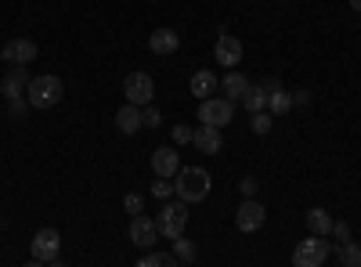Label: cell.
Instances as JSON below:
<instances>
[{
    "mask_svg": "<svg viewBox=\"0 0 361 267\" xmlns=\"http://www.w3.org/2000/svg\"><path fill=\"white\" fill-rule=\"evenodd\" d=\"M209 173L202 166H180L177 170V181H173V192L177 199H185V202H202L209 195Z\"/></svg>",
    "mask_w": 361,
    "mask_h": 267,
    "instance_id": "1",
    "label": "cell"
},
{
    "mask_svg": "<svg viewBox=\"0 0 361 267\" xmlns=\"http://www.w3.org/2000/svg\"><path fill=\"white\" fill-rule=\"evenodd\" d=\"M62 94H66V87H62L58 76H37V80H29V87H25L29 108H54L58 101H62Z\"/></svg>",
    "mask_w": 361,
    "mask_h": 267,
    "instance_id": "2",
    "label": "cell"
},
{
    "mask_svg": "<svg viewBox=\"0 0 361 267\" xmlns=\"http://www.w3.org/2000/svg\"><path fill=\"white\" fill-rule=\"evenodd\" d=\"M329 260V235H307L304 242H296L293 263L296 267H322Z\"/></svg>",
    "mask_w": 361,
    "mask_h": 267,
    "instance_id": "3",
    "label": "cell"
},
{
    "mask_svg": "<svg viewBox=\"0 0 361 267\" xmlns=\"http://www.w3.org/2000/svg\"><path fill=\"white\" fill-rule=\"evenodd\" d=\"M62 235L54 228H40L33 235V263H62Z\"/></svg>",
    "mask_w": 361,
    "mask_h": 267,
    "instance_id": "4",
    "label": "cell"
},
{
    "mask_svg": "<svg viewBox=\"0 0 361 267\" xmlns=\"http://www.w3.org/2000/svg\"><path fill=\"white\" fill-rule=\"evenodd\" d=\"M185 199H177V202H170L166 199V206L159 210V235H166V239H177V235H185V224H188V210H185Z\"/></svg>",
    "mask_w": 361,
    "mask_h": 267,
    "instance_id": "5",
    "label": "cell"
},
{
    "mask_svg": "<svg viewBox=\"0 0 361 267\" xmlns=\"http://www.w3.org/2000/svg\"><path fill=\"white\" fill-rule=\"evenodd\" d=\"M231 120H235V101L231 98H202L199 101V123L228 127Z\"/></svg>",
    "mask_w": 361,
    "mask_h": 267,
    "instance_id": "6",
    "label": "cell"
},
{
    "mask_svg": "<svg viewBox=\"0 0 361 267\" xmlns=\"http://www.w3.org/2000/svg\"><path fill=\"white\" fill-rule=\"evenodd\" d=\"M123 94H127V101H134V105H152L156 83H152V76H148V73H127Z\"/></svg>",
    "mask_w": 361,
    "mask_h": 267,
    "instance_id": "7",
    "label": "cell"
},
{
    "mask_svg": "<svg viewBox=\"0 0 361 267\" xmlns=\"http://www.w3.org/2000/svg\"><path fill=\"white\" fill-rule=\"evenodd\" d=\"M264 221H267V210H264V206H260L257 199L238 202L235 224H238V231H243V235H253V231H260V228H264Z\"/></svg>",
    "mask_w": 361,
    "mask_h": 267,
    "instance_id": "8",
    "label": "cell"
},
{
    "mask_svg": "<svg viewBox=\"0 0 361 267\" xmlns=\"http://www.w3.org/2000/svg\"><path fill=\"white\" fill-rule=\"evenodd\" d=\"M130 242L134 246H141V249H152L156 246V239H159V224L152 221V217H145V213H134V221H130Z\"/></svg>",
    "mask_w": 361,
    "mask_h": 267,
    "instance_id": "9",
    "label": "cell"
},
{
    "mask_svg": "<svg viewBox=\"0 0 361 267\" xmlns=\"http://www.w3.org/2000/svg\"><path fill=\"white\" fill-rule=\"evenodd\" d=\"M214 62L221 69H235L238 62H243V40L231 37V33H221L217 47H214Z\"/></svg>",
    "mask_w": 361,
    "mask_h": 267,
    "instance_id": "10",
    "label": "cell"
},
{
    "mask_svg": "<svg viewBox=\"0 0 361 267\" xmlns=\"http://www.w3.org/2000/svg\"><path fill=\"white\" fill-rule=\"evenodd\" d=\"M192 144L199 148L202 156H217V152H221V144H224V137H221V127H209V123L195 127V134H192Z\"/></svg>",
    "mask_w": 361,
    "mask_h": 267,
    "instance_id": "11",
    "label": "cell"
},
{
    "mask_svg": "<svg viewBox=\"0 0 361 267\" xmlns=\"http://www.w3.org/2000/svg\"><path fill=\"white\" fill-rule=\"evenodd\" d=\"M0 54H4L11 66H29V62H37V44L18 37V40H8V47L0 51Z\"/></svg>",
    "mask_w": 361,
    "mask_h": 267,
    "instance_id": "12",
    "label": "cell"
},
{
    "mask_svg": "<svg viewBox=\"0 0 361 267\" xmlns=\"http://www.w3.org/2000/svg\"><path fill=\"white\" fill-rule=\"evenodd\" d=\"M29 80H33V76L25 73V66H15V69L4 76V83H0V91H4V98H8V101H11V98H25Z\"/></svg>",
    "mask_w": 361,
    "mask_h": 267,
    "instance_id": "13",
    "label": "cell"
},
{
    "mask_svg": "<svg viewBox=\"0 0 361 267\" xmlns=\"http://www.w3.org/2000/svg\"><path fill=\"white\" fill-rule=\"evenodd\" d=\"M152 170H156V177H173L180 170V159H177V152H173L170 144L152 152Z\"/></svg>",
    "mask_w": 361,
    "mask_h": 267,
    "instance_id": "14",
    "label": "cell"
},
{
    "mask_svg": "<svg viewBox=\"0 0 361 267\" xmlns=\"http://www.w3.org/2000/svg\"><path fill=\"white\" fill-rule=\"evenodd\" d=\"M148 47H152V54H173L177 47H180V37L173 33V29H156L152 37H148Z\"/></svg>",
    "mask_w": 361,
    "mask_h": 267,
    "instance_id": "15",
    "label": "cell"
},
{
    "mask_svg": "<svg viewBox=\"0 0 361 267\" xmlns=\"http://www.w3.org/2000/svg\"><path fill=\"white\" fill-rule=\"evenodd\" d=\"M116 127L123 130V134H137V130H141V105L127 101L123 108L116 112Z\"/></svg>",
    "mask_w": 361,
    "mask_h": 267,
    "instance_id": "16",
    "label": "cell"
},
{
    "mask_svg": "<svg viewBox=\"0 0 361 267\" xmlns=\"http://www.w3.org/2000/svg\"><path fill=\"white\" fill-rule=\"evenodd\" d=\"M214 91H217V76L209 73V69H199L192 76V94L195 98H214Z\"/></svg>",
    "mask_w": 361,
    "mask_h": 267,
    "instance_id": "17",
    "label": "cell"
},
{
    "mask_svg": "<svg viewBox=\"0 0 361 267\" xmlns=\"http://www.w3.org/2000/svg\"><path fill=\"white\" fill-rule=\"evenodd\" d=\"M307 231L311 235H333V217H329L322 206H314V210H307Z\"/></svg>",
    "mask_w": 361,
    "mask_h": 267,
    "instance_id": "18",
    "label": "cell"
},
{
    "mask_svg": "<svg viewBox=\"0 0 361 267\" xmlns=\"http://www.w3.org/2000/svg\"><path fill=\"white\" fill-rule=\"evenodd\" d=\"M238 101H243V108H250V112H260V108H267V91H264V83H260V87H253V83H250Z\"/></svg>",
    "mask_w": 361,
    "mask_h": 267,
    "instance_id": "19",
    "label": "cell"
},
{
    "mask_svg": "<svg viewBox=\"0 0 361 267\" xmlns=\"http://www.w3.org/2000/svg\"><path fill=\"white\" fill-rule=\"evenodd\" d=\"M246 87H250V80H246L243 73H238V66H235V69H228V76H224V94H228V98H243Z\"/></svg>",
    "mask_w": 361,
    "mask_h": 267,
    "instance_id": "20",
    "label": "cell"
},
{
    "mask_svg": "<svg viewBox=\"0 0 361 267\" xmlns=\"http://www.w3.org/2000/svg\"><path fill=\"white\" fill-rule=\"evenodd\" d=\"M267 108L275 112V116H286V112L293 108V94H289V91H282V87H275V91L267 94Z\"/></svg>",
    "mask_w": 361,
    "mask_h": 267,
    "instance_id": "21",
    "label": "cell"
},
{
    "mask_svg": "<svg viewBox=\"0 0 361 267\" xmlns=\"http://www.w3.org/2000/svg\"><path fill=\"white\" fill-rule=\"evenodd\" d=\"M173 256H177V263H192L195 260V246L185 239V235H177V239H173Z\"/></svg>",
    "mask_w": 361,
    "mask_h": 267,
    "instance_id": "22",
    "label": "cell"
},
{
    "mask_svg": "<svg viewBox=\"0 0 361 267\" xmlns=\"http://www.w3.org/2000/svg\"><path fill=\"white\" fill-rule=\"evenodd\" d=\"M340 263H347V267H361V249H357V242H340Z\"/></svg>",
    "mask_w": 361,
    "mask_h": 267,
    "instance_id": "23",
    "label": "cell"
},
{
    "mask_svg": "<svg viewBox=\"0 0 361 267\" xmlns=\"http://www.w3.org/2000/svg\"><path fill=\"white\" fill-rule=\"evenodd\" d=\"M173 263H177L173 253H156V249H152V253L141 256V267H173Z\"/></svg>",
    "mask_w": 361,
    "mask_h": 267,
    "instance_id": "24",
    "label": "cell"
},
{
    "mask_svg": "<svg viewBox=\"0 0 361 267\" xmlns=\"http://www.w3.org/2000/svg\"><path fill=\"white\" fill-rule=\"evenodd\" d=\"M250 127H253V134H267L271 130V116H267V108H260V112H253V120H250Z\"/></svg>",
    "mask_w": 361,
    "mask_h": 267,
    "instance_id": "25",
    "label": "cell"
},
{
    "mask_svg": "<svg viewBox=\"0 0 361 267\" xmlns=\"http://www.w3.org/2000/svg\"><path fill=\"white\" fill-rule=\"evenodd\" d=\"M152 195H156V199H170V195H173V185H170V177H159V181L152 185Z\"/></svg>",
    "mask_w": 361,
    "mask_h": 267,
    "instance_id": "26",
    "label": "cell"
},
{
    "mask_svg": "<svg viewBox=\"0 0 361 267\" xmlns=\"http://www.w3.org/2000/svg\"><path fill=\"white\" fill-rule=\"evenodd\" d=\"M141 127H159V112L152 105H141Z\"/></svg>",
    "mask_w": 361,
    "mask_h": 267,
    "instance_id": "27",
    "label": "cell"
},
{
    "mask_svg": "<svg viewBox=\"0 0 361 267\" xmlns=\"http://www.w3.org/2000/svg\"><path fill=\"white\" fill-rule=\"evenodd\" d=\"M123 206H127V213H141V210H145V199H141L137 192H130V195L123 199Z\"/></svg>",
    "mask_w": 361,
    "mask_h": 267,
    "instance_id": "28",
    "label": "cell"
},
{
    "mask_svg": "<svg viewBox=\"0 0 361 267\" xmlns=\"http://www.w3.org/2000/svg\"><path fill=\"white\" fill-rule=\"evenodd\" d=\"M192 134H195V130H192V127H185V123H177V127H173V141H177V144H188V141H192Z\"/></svg>",
    "mask_w": 361,
    "mask_h": 267,
    "instance_id": "29",
    "label": "cell"
},
{
    "mask_svg": "<svg viewBox=\"0 0 361 267\" xmlns=\"http://www.w3.org/2000/svg\"><path fill=\"white\" fill-rule=\"evenodd\" d=\"M257 188H260V185H257V177H246V181H243V195H246V199H253Z\"/></svg>",
    "mask_w": 361,
    "mask_h": 267,
    "instance_id": "30",
    "label": "cell"
},
{
    "mask_svg": "<svg viewBox=\"0 0 361 267\" xmlns=\"http://www.w3.org/2000/svg\"><path fill=\"white\" fill-rule=\"evenodd\" d=\"M333 235H336L340 242H347V239H350V228H347V224H336V221H333Z\"/></svg>",
    "mask_w": 361,
    "mask_h": 267,
    "instance_id": "31",
    "label": "cell"
},
{
    "mask_svg": "<svg viewBox=\"0 0 361 267\" xmlns=\"http://www.w3.org/2000/svg\"><path fill=\"white\" fill-rule=\"evenodd\" d=\"M293 101H296V105H307V101H311V94H307V91H300V94H293Z\"/></svg>",
    "mask_w": 361,
    "mask_h": 267,
    "instance_id": "32",
    "label": "cell"
},
{
    "mask_svg": "<svg viewBox=\"0 0 361 267\" xmlns=\"http://www.w3.org/2000/svg\"><path fill=\"white\" fill-rule=\"evenodd\" d=\"M350 8H354V11H361V0H350Z\"/></svg>",
    "mask_w": 361,
    "mask_h": 267,
    "instance_id": "33",
    "label": "cell"
}]
</instances>
